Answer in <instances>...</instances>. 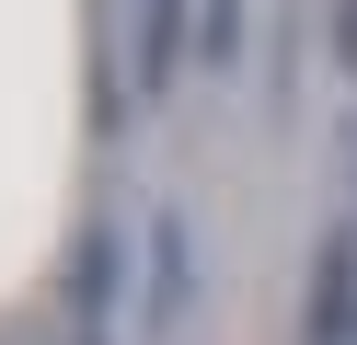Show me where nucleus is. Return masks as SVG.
I'll return each mask as SVG.
<instances>
[{
  "label": "nucleus",
  "mask_w": 357,
  "mask_h": 345,
  "mask_svg": "<svg viewBox=\"0 0 357 345\" xmlns=\"http://www.w3.org/2000/svg\"><path fill=\"white\" fill-rule=\"evenodd\" d=\"M311 345H357V230H323V265H311Z\"/></svg>",
  "instance_id": "1"
},
{
  "label": "nucleus",
  "mask_w": 357,
  "mask_h": 345,
  "mask_svg": "<svg viewBox=\"0 0 357 345\" xmlns=\"http://www.w3.org/2000/svg\"><path fill=\"white\" fill-rule=\"evenodd\" d=\"M173 81H185V0H139V92L162 104Z\"/></svg>",
  "instance_id": "2"
},
{
  "label": "nucleus",
  "mask_w": 357,
  "mask_h": 345,
  "mask_svg": "<svg viewBox=\"0 0 357 345\" xmlns=\"http://www.w3.org/2000/svg\"><path fill=\"white\" fill-rule=\"evenodd\" d=\"M150 253H162V288H150V322H173L196 299V253H185V207H150Z\"/></svg>",
  "instance_id": "3"
},
{
  "label": "nucleus",
  "mask_w": 357,
  "mask_h": 345,
  "mask_svg": "<svg viewBox=\"0 0 357 345\" xmlns=\"http://www.w3.org/2000/svg\"><path fill=\"white\" fill-rule=\"evenodd\" d=\"M116 276H127V242H116V230H93V242H81V334H104Z\"/></svg>",
  "instance_id": "4"
},
{
  "label": "nucleus",
  "mask_w": 357,
  "mask_h": 345,
  "mask_svg": "<svg viewBox=\"0 0 357 345\" xmlns=\"http://www.w3.org/2000/svg\"><path fill=\"white\" fill-rule=\"evenodd\" d=\"M334 35H346V69H357V0H334Z\"/></svg>",
  "instance_id": "5"
},
{
  "label": "nucleus",
  "mask_w": 357,
  "mask_h": 345,
  "mask_svg": "<svg viewBox=\"0 0 357 345\" xmlns=\"http://www.w3.org/2000/svg\"><path fill=\"white\" fill-rule=\"evenodd\" d=\"M81 345H104V334H81Z\"/></svg>",
  "instance_id": "6"
}]
</instances>
